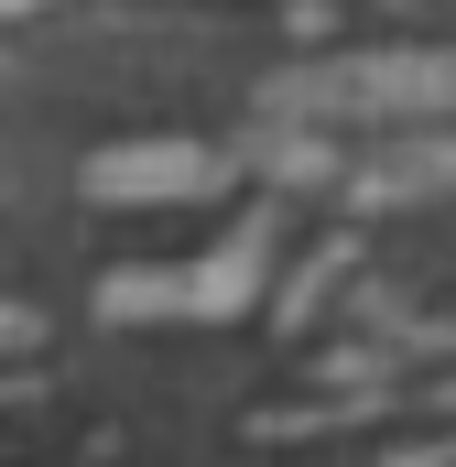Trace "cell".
Returning <instances> with one entry per match:
<instances>
[{
  "label": "cell",
  "instance_id": "obj_4",
  "mask_svg": "<svg viewBox=\"0 0 456 467\" xmlns=\"http://www.w3.org/2000/svg\"><path fill=\"white\" fill-rule=\"evenodd\" d=\"M33 337H44V327H33L22 305H0V358H22V348H33Z\"/></svg>",
  "mask_w": 456,
  "mask_h": 467
},
{
  "label": "cell",
  "instance_id": "obj_1",
  "mask_svg": "<svg viewBox=\"0 0 456 467\" xmlns=\"http://www.w3.org/2000/svg\"><path fill=\"white\" fill-rule=\"evenodd\" d=\"M283 109L369 119V130H424V119H456V55H347L326 77H305Z\"/></svg>",
  "mask_w": 456,
  "mask_h": 467
},
{
  "label": "cell",
  "instance_id": "obj_5",
  "mask_svg": "<svg viewBox=\"0 0 456 467\" xmlns=\"http://www.w3.org/2000/svg\"><path fill=\"white\" fill-rule=\"evenodd\" d=\"M11 11H33V0H0V22H11Z\"/></svg>",
  "mask_w": 456,
  "mask_h": 467
},
{
  "label": "cell",
  "instance_id": "obj_2",
  "mask_svg": "<svg viewBox=\"0 0 456 467\" xmlns=\"http://www.w3.org/2000/svg\"><path fill=\"white\" fill-rule=\"evenodd\" d=\"M250 294H261V229L218 239V250L185 261V272H109V283H98V316H119V327H130V316H141V327H152V316H239Z\"/></svg>",
  "mask_w": 456,
  "mask_h": 467
},
{
  "label": "cell",
  "instance_id": "obj_3",
  "mask_svg": "<svg viewBox=\"0 0 456 467\" xmlns=\"http://www.w3.org/2000/svg\"><path fill=\"white\" fill-rule=\"evenodd\" d=\"M88 196L98 207H196V196H228V152H207V141H109L88 163Z\"/></svg>",
  "mask_w": 456,
  "mask_h": 467
}]
</instances>
